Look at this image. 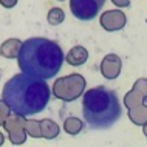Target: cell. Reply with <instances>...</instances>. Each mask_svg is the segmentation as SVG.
I'll return each instance as SVG.
<instances>
[{"label": "cell", "instance_id": "obj_9", "mask_svg": "<svg viewBox=\"0 0 147 147\" xmlns=\"http://www.w3.org/2000/svg\"><path fill=\"white\" fill-rule=\"evenodd\" d=\"M2 3H3V5H5V6H13L16 2H9V3H8V2H2Z\"/></svg>", "mask_w": 147, "mask_h": 147}, {"label": "cell", "instance_id": "obj_8", "mask_svg": "<svg viewBox=\"0 0 147 147\" xmlns=\"http://www.w3.org/2000/svg\"><path fill=\"white\" fill-rule=\"evenodd\" d=\"M47 19H48V23H50V25H59V23L63 22L65 14H63V11L61 9V8H51V9L48 11Z\"/></svg>", "mask_w": 147, "mask_h": 147}, {"label": "cell", "instance_id": "obj_2", "mask_svg": "<svg viewBox=\"0 0 147 147\" xmlns=\"http://www.w3.org/2000/svg\"><path fill=\"white\" fill-rule=\"evenodd\" d=\"M63 59L59 43L45 37H31L22 42L17 54L19 68L23 74L39 79L54 78L62 68Z\"/></svg>", "mask_w": 147, "mask_h": 147}, {"label": "cell", "instance_id": "obj_5", "mask_svg": "<svg viewBox=\"0 0 147 147\" xmlns=\"http://www.w3.org/2000/svg\"><path fill=\"white\" fill-rule=\"evenodd\" d=\"M87 59H88L87 50L84 48V47L78 45V47H73V48L68 51L65 61L68 62L70 65H73V67H79V65H82V63H85Z\"/></svg>", "mask_w": 147, "mask_h": 147}, {"label": "cell", "instance_id": "obj_7", "mask_svg": "<svg viewBox=\"0 0 147 147\" xmlns=\"http://www.w3.org/2000/svg\"><path fill=\"white\" fill-rule=\"evenodd\" d=\"M63 129H65L67 133L76 135V133L81 132V129H82V121H79L78 118H68L63 122Z\"/></svg>", "mask_w": 147, "mask_h": 147}, {"label": "cell", "instance_id": "obj_1", "mask_svg": "<svg viewBox=\"0 0 147 147\" xmlns=\"http://www.w3.org/2000/svg\"><path fill=\"white\" fill-rule=\"evenodd\" d=\"M50 87L45 81L28 74H14L2 90V99L11 112L20 116L40 113L50 102Z\"/></svg>", "mask_w": 147, "mask_h": 147}, {"label": "cell", "instance_id": "obj_6", "mask_svg": "<svg viewBox=\"0 0 147 147\" xmlns=\"http://www.w3.org/2000/svg\"><path fill=\"white\" fill-rule=\"evenodd\" d=\"M40 125V136L47 138V140H53L59 135V127L56 122L50 121V119H43V121L39 122Z\"/></svg>", "mask_w": 147, "mask_h": 147}, {"label": "cell", "instance_id": "obj_4", "mask_svg": "<svg viewBox=\"0 0 147 147\" xmlns=\"http://www.w3.org/2000/svg\"><path fill=\"white\" fill-rule=\"evenodd\" d=\"M102 0H71L70 8L73 16H76L79 20H91L96 17L98 11L102 8Z\"/></svg>", "mask_w": 147, "mask_h": 147}, {"label": "cell", "instance_id": "obj_10", "mask_svg": "<svg viewBox=\"0 0 147 147\" xmlns=\"http://www.w3.org/2000/svg\"><path fill=\"white\" fill-rule=\"evenodd\" d=\"M3 141H5V138H3V135H2V133H0V146H2V144H3Z\"/></svg>", "mask_w": 147, "mask_h": 147}, {"label": "cell", "instance_id": "obj_3", "mask_svg": "<svg viewBox=\"0 0 147 147\" xmlns=\"http://www.w3.org/2000/svg\"><path fill=\"white\" fill-rule=\"evenodd\" d=\"M82 115L87 125L102 130L112 127L121 118V104L113 90L94 87L84 94Z\"/></svg>", "mask_w": 147, "mask_h": 147}]
</instances>
